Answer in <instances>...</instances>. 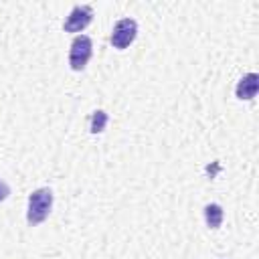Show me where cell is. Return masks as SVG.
<instances>
[{
    "label": "cell",
    "mask_w": 259,
    "mask_h": 259,
    "mask_svg": "<svg viewBox=\"0 0 259 259\" xmlns=\"http://www.w3.org/2000/svg\"><path fill=\"white\" fill-rule=\"evenodd\" d=\"M53 208V192L51 188H38L30 192L28 196V210H26V221L28 225H40Z\"/></svg>",
    "instance_id": "cell-1"
},
{
    "label": "cell",
    "mask_w": 259,
    "mask_h": 259,
    "mask_svg": "<svg viewBox=\"0 0 259 259\" xmlns=\"http://www.w3.org/2000/svg\"><path fill=\"white\" fill-rule=\"evenodd\" d=\"M91 20H93V8L89 4H79L69 12V16L63 22V28L65 32H81L83 28L89 26Z\"/></svg>",
    "instance_id": "cell-4"
},
{
    "label": "cell",
    "mask_w": 259,
    "mask_h": 259,
    "mask_svg": "<svg viewBox=\"0 0 259 259\" xmlns=\"http://www.w3.org/2000/svg\"><path fill=\"white\" fill-rule=\"evenodd\" d=\"M257 89H259V75L257 73H247V75H243L239 79V83L235 87V95L239 99L249 101V99H253L257 95Z\"/></svg>",
    "instance_id": "cell-5"
},
{
    "label": "cell",
    "mask_w": 259,
    "mask_h": 259,
    "mask_svg": "<svg viewBox=\"0 0 259 259\" xmlns=\"http://www.w3.org/2000/svg\"><path fill=\"white\" fill-rule=\"evenodd\" d=\"M93 55V42L87 34H77L69 49V65L73 71H83Z\"/></svg>",
    "instance_id": "cell-2"
},
{
    "label": "cell",
    "mask_w": 259,
    "mask_h": 259,
    "mask_svg": "<svg viewBox=\"0 0 259 259\" xmlns=\"http://www.w3.org/2000/svg\"><path fill=\"white\" fill-rule=\"evenodd\" d=\"M136 34H138V22L134 18H121V20L115 22L109 40H111L113 49L123 51L136 40Z\"/></svg>",
    "instance_id": "cell-3"
},
{
    "label": "cell",
    "mask_w": 259,
    "mask_h": 259,
    "mask_svg": "<svg viewBox=\"0 0 259 259\" xmlns=\"http://www.w3.org/2000/svg\"><path fill=\"white\" fill-rule=\"evenodd\" d=\"M107 113L103 111V109H97V111H93V115H91V134H101L103 130H105V125H107Z\"/></svg>",
    "instance_id": "cell-7"
},
{
    "label": "cell",
    "mask_w": 259,
    "mask_h": 259,
    "mask_svg": "<svg viewBox=\"0 0 259 259\" xmlns=\"http://www.w3.org/2000/svg\"><path fill=\"white\" fill-rule=\"evenodd\" d=\"M223 217H225V212H223V206L221 204L210 202V204L204 206V221H206V225L210 229H219L221 223H223Z\"/></svg>",
    "instance_id": "cell-6"
},
{
    "label": "cell",
    "mask_w": 259,
    "mask_h": 259,
    "mask_svg": "<svg viewBox=\"0 0 259 259\" xmlns=\"http://www.w3.org/2000/svg\"><path fill=\"white\" fill-rule=\"evenodd\" d=\"M8 194H10L8 184H6L4 180H0V202H2V200H6V198H8Z\"/></svg>",
    "instance_id": "cell-8"
}]
</instances>
